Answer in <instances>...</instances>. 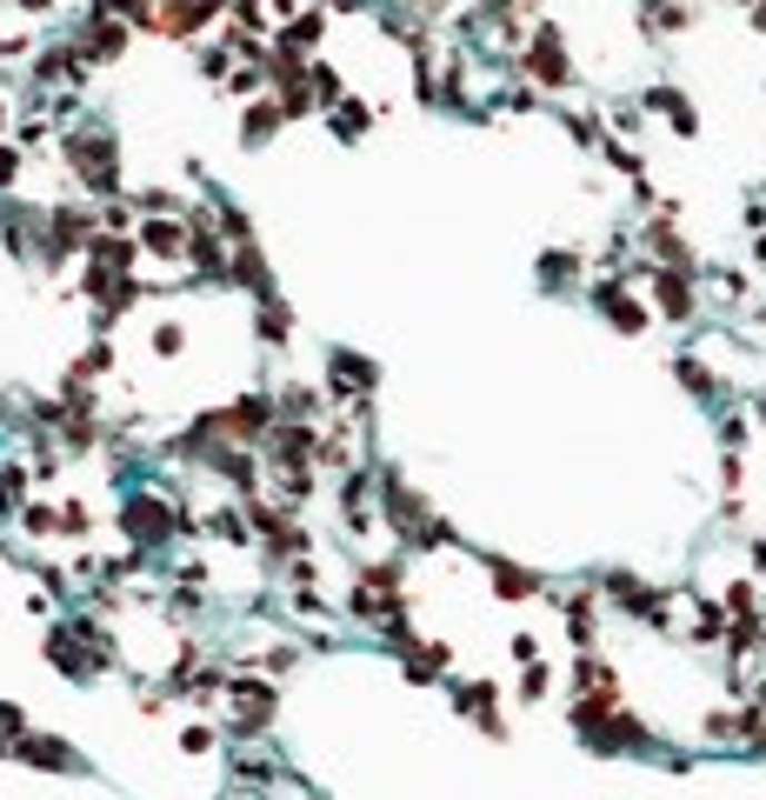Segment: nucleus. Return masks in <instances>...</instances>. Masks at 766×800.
<instances>
[{"instance_id": "nucleus-1", "label": "nucleus", "mask_w": 766, "mask_h": 800, "mask_svg": "<svg viewBox=\"0 0 766 800\" xmlns=\"http://www.w3.org/2000/svg\"><path fill=\"white\" fill-rule=\"evenodd\" d=\"M514 67H520L534 87H547V93L574 87V60H567V40H560V27H554V20H534V33L520 40Z\"/></svg>"}, {"instance_id": "nucleus-2", "label": "nucleus", "mask_w": 766, "mask_h": 800, "mask_svg": "<svg viewBox=\"0 0 766 800\" xmlns=\"http://www.w3.org/2000/svg\"><path fill=\"white\" fill-rule=\"evenodd\" d=\"M273 394H240L233 407H220V414H207L200 421V434H227V447H240V441H267L273 434Z\"/></svg>"}, {"instance_id": "nucleus-3", "label": "nucleus", "mask_w": 766, "mask_h": 800, "mask_svg": "<svg viewBox=\"0 0 766 800\" xmlns=\"http://www.w3.org/2000/svg\"><path fill=\"white\" fill-rule=\"evenodd\" d=\"M647 287H654V307H647V314H660V320H674V327H694V320H700V280H694V274L647 267Z\"/></svg>"}, {"instance_id": "nucleus-4", "label": "nucleus", "mask_w": 766, "mask_h": 800, "mask_svg": "<svg viewBox=\"0 0 766 800\" xmlns=\"http://www.w3.org/2000/svg\"><path fill=\"white\" fill-rule=\"evenodd\" d=\"M67 160L87 174V187H93V194H113V140H107L100 127L67 134Z\"/></svg>"}, {"instance_id": "nucleus-5", "label": "nucleus", "mask_w": 766, "mask_h": 800, "mask_svg": "<svg viewBox=\"0 0 766 800\" xmlns=\"http://www.w3.org/2000/svg\"><path fill=\"white\" fill-rule=\"evenodd\" d=\"M587 300H594V307H600V320H607V327H620V334H647V320H654V314H647V300H634V294H627V280H594V287H587Z\"/></svg>"}, {"instance_id": "nucleus-6", "label": "nucleus", "mask_w": 766, "mask_h": 800, "mask_svg": "<svg viewBox=\"0 0 766 800\" xmlns=\"http://www.w3.org/2000/svg\"><path fill=\"white\" fill-rule=\"evenodd\" d=\"M120 527H127L140 547H153V541H167V534H173V527H187V521H180L173 507H160V501H147V494H140V501H127V507H120Z\"/></svg>"}, {"instance_id": "nucleus-7", "label": "nucleus", "mask_w": 766, "mask_h": 800, "mask_svg": "<svg viewBox=\"0 0 766 800\" xmlns=\"http://www.w3.org/2000/svg\"><path fill=\"white\" fill-rule=\"evenodd\" d=\"M227 701H233V728H240V734H260L267 714H273V688H267V681H247V674L227 681Z\"/></svg>"}, {"instance_id": "nucleus-8", "label": "nucleus", "mask_w": 766, "mask_h": 800, "mask_svg": "<svg viewBox=\"0 0 766 800\" xmlns=\"http://www.w3.org/2000/svg\"><path fill=\"white\" fill-rule=\"evenodd\" d=\"M640 107H647V113H660L680 140H694V134H700V107H694L680 87H667V80H660V87H647V93H640Z\"/></svg>"}, {"instance_id": "nucleus-9", "label": "nucleus", "mask_w": 766, "mask_h": 800, "mask_svg": "<svg viewBox=\"0 0 766 800\" xmlns=\"http://www.w3.org/2000/svg\"><path fill=\"white\" fill-rule=\"evenodd\" d=\"M320 33H327V7H307V13H294V20L273 33V47L294 53V60H307V53L320 47Z\"/></svg>"}, {"instance_id": "nucleus-10", "label": "nucleus", "mask_w": 766, "mask_h": 800, "mask_svg": "<svg viewBox=\"0 0 766 800\" xmlns=\"http://www.w3.org/2000/svg\"><path fill=\"white\" fill-rule=\"evenodd\" d=\"M140 247H147L153 260H180V254H187V220H167V214L140 220Z\"/></svg>"}, {"instance_id": "nucleus-11", "label": "nucleus", "mask_w": 766, "mask_h": 800, "mask_svg": "<svg viewBox=\"0 0 766 800\" xmlns=\"http://www.w3.org/2000/svg\"><path fill=\"white\" fill-rule=\"evenodd\" d=\"M227 280L253 287V300H273V274H267V260H260V247H253V240L227 254Z\"/></svg>"}, {"instance_id": "nucleus-12", "label": "nucleus", "mask_w": 766, "mask_h": 800, "mask_svg": "<svg viewBox=\"0 0 766 800\" xmlns=\"http://www.w3.org/2000/svg\"><path fill=\"white\" fill-rule=\"evenodd\" d=\"M534 274H540V294H567V287L580 280V254H574V247H547V254L534 260Z\"/></svg>"}, {"instance_id": "nucleus-13", "label": "nucleus", "mask_w": 766, "mask_h": 800, "mask_svg": "<svg viewBox=\"0 0 766 800\" xmlns=\"http://www.w3.org/2000/svg\"><path fill=\"white\" fill-rule=\"evenodd\" d=\"M273 134H280V107H273L267 93H253V100L240 107V140H247V147H267Z\"/></svg>"}, {"instance_id": "nucleus-14", "label": "nucleus", "mask_w": 766, "mask_h": 800, "mask_svg": "<svg viewBox=\"0 0 766 800\" xmlns=\"http://www.w3.org/2000/svg\"><path fill=\"white\" fill-rule=\"evenodd\" d=\"M327 127H334V140H347V147H354V140L374 127V107H367V100H354V93H340V100L327 107Z\"/></svg>"}, {"instance_id": "nucleus-15", "label": "nucleus", "mask_w": 766, "mask_h": 800, "mask_svg": "<svg viewBox=\"0 0 766 800\" xmlns=\"http://www.w3.org/2000/svg\"><path fill=\"white\" fill-rule=\"evenodd\" d=\"M640 27L660 40V33H687V27H694V13H687L680 0H640Z\"/></svg>"}, {"instance_id": "nucleus-16", "label": "nucleus", "mask_w": 766, "mask_h": 800, "mask_svg": "<svg viewBox=\"0 0 766 800\" xmlns=\"http://www.w3.org/2000/svg\"><path fill=\"white\" fill-rule=\"evenodd\" d=\"M120 47H127V27H120L113 13H100V20H93V33L80 40V60H113Z\"/></svg>"}, {"instance_id": "nucleus-17", "label": "nucleus", "mask_w": 766, "mask_h": 800, "mask_svg": "<svg viewBox=\"0 0 766 800\" xmlns=\"http://www.w3.org/2000/svg\"><path fill=\"white\" fill-rule=\"evenodd\" d=\"M487 581H494L500 601H527V594L540 587V574H527V567H514V561H487Z\"/></svg>"}, {"instance_id": "nucleus-18", "label": "nucleus", "mask_w": 766, "mask_h": 800, "mask_svg": "<svg viewBox=\"0 0 766 800\" xmlns=\"http://www.w3.org/2000/svg\"><path fill=\"white\" fill-rule=\"evenodd\" d=\"M694 280H707V294H714L720 307H740V300H747V274H740V267H700Z\"/></svg>"}, {"instance_id": "nucleus-19", "label": "nucleus", "mask_w": 766, "mask_h": 800, "mask_svg": "<svg viewBox=\"0 0 766 800\" xmlns=\"http://www.w3.org/2000/svg\"><path fill=\"white\" fill-rule=\"evenodd\" d=\"M213 13H227V0H173L167 20H160V33H187V27H200V20H213Z\"/></svg>"}, {"instance_id": "nucleus-20", "label": "nucleus", "mask_w": 766, "mask_h": 800, "mask_svg": "<svg viewBox=\"0 0 766 800\" xmlns=\"http://www.w3.org/2000/svg\"><path fill=\"white\" fill-rule=\"evenodd\" d=\"M273 414H280V421H300V427H307V421L320 414V387H300V381H294V387H280Z\"/></svg>"}, {"instance_id": "nucleus-21", "label": "nucleus", "mask_w": 766, "mask_h": 800, "mask_svg": "<svg viewBox=\"0 0 766 800\" xmlns=\"http://www.w3.org/2000/svg\"><path fill=\"white\" fill-rule=\"evenodd\" d=\"M674 374L700 394V401H720V374L707 367V361H694V354H674Z\"/></svg>"}, {"instance_id": "nucleus-22", "label": "nucleus", "mask_w": 766, "mask_h": 800, "mask_svg": "<svg viewBox=\"0 0 766 800\" xmlns=\"http://www.w3.org/2000/svg\"><path fill=\"white\" fill-rule=\"evenodd\" d=\"M314 467H354V434H347V427L314 434Z\"/></svg>"}, {"instance_id": "nucleus-23", "label": "nucleus", "mask_w": 766, "mask_h": 800, "mask_svg": "<svg viewBox=\"0 0 766 800\" xmlns=\"http://www.w3.org/2000/svg\"><path fill=\"white\" fill-rule=\"evenodd\" d=\"M307 93H314V107H334L347 87H340V73H334L327 60H307Z\"/></svg>"}, {"instance_id": "nucleus-24", "label": "nucleus", "mask_w": 766, "mask_h": 800, "mask_svg": "<svg viewBox=\"0 0 766 800\" xmlns=\"http://www.w3.org/2000/svg\"><path fill=\"white\" fill-rule=\"evenodd\" d=\"M260 334H267L273 347H287V340H294V314L280 307V294H273V300H260Z\"/></svg>"}, {"instance_id": "nucleus-25", "label": "nucleus", "mask_w": 766, "mask_h": 800, "mask_svg": "<svg viewBox=\"0 0 766 800\" xmlns=\"http://www.w3.org/2000/svg\"><path fill=\"white\" fill-rule=\"evenodd\" d=\"M567 134H574L580 147H600V140H607V120H600V113H567Z\"/></svg>"}, {"instance_id": "nucleus-26", "label": "nucleus", "mask_w": 766, "mask_h": 800, "mask_svg": "<svg viewBox=\"0 0 766 800\" xmlns=\"http://www.w3.org/2000/svg\"><path fill=\"white\" fill-rule=\"evenodd\" d=\"M720 441L740 447V441H747V414H727V421H720Z\"/></svg>"}, {"instance_id": "nucleus-27", "label": "nucleus", "mask_w": 766, "mask_h": 800, "mask_svg": "<svg viewBox=\"0 0 766 800\" xmlns=\"http://www.w3.org/2000/svg\"><path fill=\"white\" fill-rule=\"evenodd\" d=\"M614 127H640V107H634V100H614Z\"/></svg>"}, {"instance_id": "nucleus-28", "label": "nucleus", "mask_w": 766, "mask_h": 800, "mask_svg": "<svg viewBox=\"0 0 766 800\" xmlns=\"http://www.w3.org/2000/svg\"><path fill=\"white\" fill-rule=\"evenodd\" d=\"M7 174H13V147H0V180H7Z\"/></svg>"}, {"instance_id": "nucleus-29", "label": "nucleus", "mask_w": 766, "mask_h": 800, "mask_svg": "<svg viewBox=\"0 0 766 800\" xmlns=\"http://www.w3.org/2000/svg\"><path fill=\"white\" fill-rule=\"evenodd\" d=\"M327 7H374V0H327Z\"/></svg>"}, {"instance_id": "nucleus-30", "label": "nucleus", "mask_w": 766, "mask_h": 800, "mask_svg": "<svg viewBox=\"0 0 766 800\" xmlns=\"http://www.w3.org/2000/svg\"><path fill=\"white\" fill-rule=\"evenodd\" d=\"M754 414H760V421H766V394H760V401H754Z\"/></svg>"}, {"instance_id": "nucleus-31", "label": "nucleus", "mask_w": 766, "mask_h": 800, "mask_svg": "<svg viewBox=\"0 0 766 800\" xmlns=\"http://www.w3.org/2000/svg\"><path fill=\"white\" fill-rule=\"evenodd\" d=\"M754 254H760V267H766V234H760V247H754Z\"/></svg>"}, {"instance_id": "nucleus-32", "label": "nucleus", "mask_w": 766, "mask_h": 800, "mask_svg": "<svg viewBox=\"0 0 766 800\" xmlns=\"http://www.w3.org/2000/svg\"><path fill=\"white\" fill-rule=\"evenodd\" d=\"M0 120H7V113H0Z\"/></svg>"}]
</instances>
